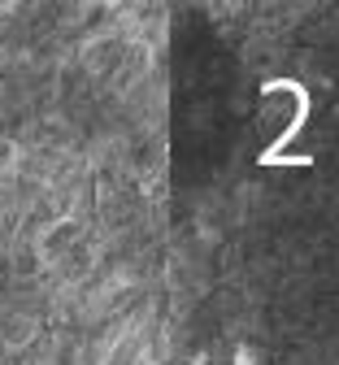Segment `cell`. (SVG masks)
<instances>
[{
    "mask_svg": "<svg viewBox=\"0 0 339 365\" xmlns=\"http://www.w3.org/2000/svg\"><path fill=\"white\" fill-rule=\"evenodd\" d=\"M231 365H261V352H257L253 344H239L235 356H231Z\"/></svg>",
    "mask_w": 339,
    "mask_h": 365,
    "instance_id": "6da1fadb",
    "label": "cell"
}]
</instances>
